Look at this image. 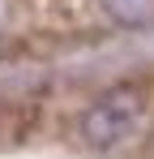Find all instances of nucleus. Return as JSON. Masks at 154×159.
I'll use <instances>...</instances> for the list:
<instances>
[{
  "label": "nucleus",
  "instance_id": "f03ea898",
  "mask_svg": "<svg viewBox=\"0 0 154 159\" xmlns=\"http://www.w3.org/2000/svg\"><path fill=\"white\" fill-rule=\"evenodd\" d=\"M13 13L30 30H69L73 26V9L69 0H13Z\"/></svg>",
  "mask_w": 154,
  "mask_h": 159
},
{
  "label": "nucleus",
  "instance_id": "39448f33",
  "mask_svg": "<svg viewBox=\"0 0 154 159\" xmlns=\"http://www.w3.org/2000/svg\"><path fill=\"white\" fill-rule=\"evenodd\" d=\"M13 52H17V39L0 30V60H4V56H13Z\"/></svg>",
  "mask_w": 154,
  "mask_h": 159
},
{
  "label": "nucleus",
  "instance_id": "f257e3e1",
  "mask_svg": "<svg viewBox=\"0 0 154 159\" xmlns=\"http://www.w3.org/2000/svg\"><path fill=\"white\" fill-rule=\"evenodd\" d=\"M150 107H154V95L146 82H116L81 107L77 133L94 155H120L146 138Z\"/></svg>",
  "mask_w": 154,
  "mask_h": 159
},
{
  "label": "nucleus",
  "instance_id": "20e7f679",
  "mask_svg": "<svg viewBox=\"0 0 154 159\" xmlns=\"http://www.w3.org/2000/svg\"><path fill=\"white\" fill-rule=\"evenodd\" d=\"M0 129H17L22 133V103H13L9 95H0Z\"/></svg>",
  "mask_w": 154,
  "mask_h": 159
},
{
  "label": "nucleus",
  "instance_id": "7ed1b4c3",
  "mask_svg": "<svg viewBox=\"0 0 154 159\" xmlns=\"http://www.w3.org/2000/svg\"><path fill=\"white\" fill-rule=\"evenodd\" d=\"M99 4L116 26H128V30H141L154 22V0H99Z\"/></svg>",
  "mask_w": 154,
  "mask_h": 159
}]
</instances>
